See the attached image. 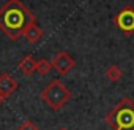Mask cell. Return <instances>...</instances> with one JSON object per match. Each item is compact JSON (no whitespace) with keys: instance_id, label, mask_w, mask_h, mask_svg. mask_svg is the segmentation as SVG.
<instances>
[{"instance_id":"obj_1","label":"cell","mask_w":134,"mask_h":130,"mask_svg":"<svg viewBox=\"0 0 134 130\" xmlns=\"http://www.w3.org/2000/svg\"><path fill=\"white\" fill-rule=\"evenodd\" d=\"M35 21V14L21 0H8L0 8V30L13 41L22 37V32L27 29V26L33 24Z\"/></svg>"},{"instance_id":"obj_2","label":"cell","mask_w":134,"mask_h":130,"mask_svg":"<svg viewBox=\"0 0 134 130\" xmlns=\"http://www.w3.org/2000/svg\"><path fill=\"white\" fill-rule=\"evenodd\" d=\"M104 121L112 130H134V102L123 97L104 116Z\"/></svg>"},{"instance_id":"obj_3","label":"cell","mask_w":134,"mask_h":130,"mask_svg":"<svg viewBox=\"0 0 134 130\" xmlns=\"http://www.w3.org/2000/svg\"><path fill=\"white\" fill-rule=\"evenodd\" d=\"M40 97L43 98V102L54 111L62 109L71 98V91L66 87L60 79H52L41 92Z\"/></svg>"},{"instance_id":"obj_4","label":"cell","mask_w":134,"mask_h":130,"mask_svg":"<svg viewBox=\"0 0 134 130\" xmlns=\"http://www.w3.org/2000/svg\"><path fill=\"white\" fill-rule=\"evenodd\" d=\"M114 24L126 35L134 33V10H132V7L121 8L114 16Z\"/></svg>"},{"instance_id":"obj_5","label":"cell","mask_w":134,"mask_h":130,"mask_svg":"<svg viewBox=\"0 0 134 130\" xmlns=\"http://www.w3.org/2000/svg\"><path fill=\"white\" fill-rule=\"evenodd\" d=\"M51 65H52V68H54L58 75L63 76V75H66V73H70V70L74 68L76 60H74L68 52H66V51H60V52H57V54L54 56Z\"/></svg>"},{"instance_id":"obj_6","label":"cell","mask_w":134,"mask_h":130,"mask_svg":"<svg viewBox=\"0 0 134 130\" xmlns=\"http://www.w3.org/2000/svg\"><path fill=\"white\" fill-rule=\"evenodd\" d=\"M16 89H18V81L10 73H2L0 75V97L3 100L8 98Z\"/></svg>"},{"instance_id":"obj_7","label":"cell","mask_w":134,"mask_h":130,"mask_svg":"<svg viewBox=\"0 0 134 130\" xmlns=\"http://www.w3.org/2000/svg\"><path fill=\"white\" fill-rule=\"evenodd\" d=\"M22 37L29 41V43H38L40 40H41V37H43V29L36 24V22H33V24H30V26H27V29L22 32Z\"/></svg>"},{"instance_id":"obj_8","label":"cell","mask_w":134,"mask_h":130,"mask_svg":"<svg viewBox=\"0 0 134 130\" xmlns=\"http://www.w3.org/2000/svg\"><path fill=\"white\" fill-rule=\"evenodd\" d=\"M18 68H19L25 76H29V75L35 73V68H36V60H35L30 54H27V56H24V57L21 59V62L18 63Z\"/></svg>"},{"instance_id":"obj_9","label":"cell","mask_w":134,"mask_h":130,"mask_svg":"<svg viewBox=\"0 0 134 130\" xmlns=\"http://www.w3.org/2000/svg\"><path fill=\"white\" fill-rule=\"evenodd\" d=\"M121 76H123V72H121V68L118 67V65H110V67L106 70V78H107L110 83L120 81Z\"/></svg>"},{"instance_id":"obj_10","label":"cell","mask_w":134,"mask_h":130,"mask_svg":"<svg viewBox=\"0 0 134 130\" xmlns=\"http://www.w3.org/2000/svg\"><path fill=\"white\" fill-rule=\"evenodd\" d=\"M51 68H52V65H51V62L47 60V59H41V60H38L36 62V68H35V72H38L40 75H47L49 72H51Z\"/></svg>"},{"instance_id":"obj_11","label":"cell","mask_w":134,"mask_h":130,"mask_svg":"<svg viewBox=\"0 0 134 130\" xmlns=\"http://www.w3.org/2000/svg\"><path fill=\"white\" fill-rule=\"evenodd\" d=\"M16 130H40V128H38L32 121H29V119H27V121H24V122L16 128Z\"/></svg>"},{"instance_id":"obj_12","label":"cell","mask_w":134,"mask_h":130,"mask_svg":"<svg viewBox=\"0 0 134 130\" xmlns=\"http://www.w3.org/2000/svg\"><path fill=\"white\" fill-rule=\"evenodd\" d=\"M2 102H3V98H2V97H0V105H2Z\"/></svg>"},{"instance_id":"obj_13","label":"cell","mask_w":134,"mask_h":130,"mask_svg":"<svg viewBox=\"0 0 134 130\" xmlns=\"http://www.w3.org/2000/svg\"><path fill=\"white\" fill-rule=\"evenodd\" d=\"M58 130H66V128H58Z\"/></svg>"}]
</instances>
